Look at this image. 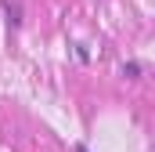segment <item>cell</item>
Instances as JSON below:
<instances>
[{"instance_id":"obj_1","label":"cell","mask_w":155,"mask_h":152,"mask_svg":"<svg viewBox=\"0 0 155 152\" xmlns=\"http://www.w3.org/2000/svg\"><path fill=\"white\" fill-rule=\"evenodd\" d=\"M76 152H87V149H83V145H76Z\"/></svg>"}]
</instances>
